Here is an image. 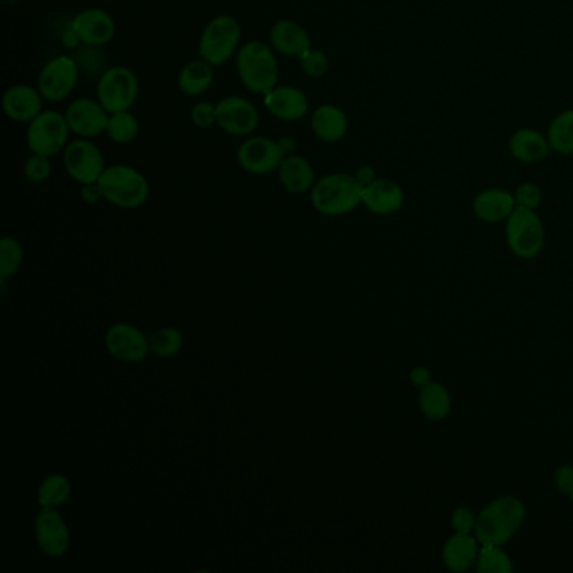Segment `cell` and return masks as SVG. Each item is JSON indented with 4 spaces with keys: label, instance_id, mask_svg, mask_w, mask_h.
Returning <instances> with one entry per match:
<instances>
[{
    "label": "cell",
    "instance_id": "18",
    "mask_svg": "<svg viewBox=\"0 0 573 573\" xmlns=\"http://www.w3.org/2000/svg\"><path fill=\"white\" fill-rule=\"evenodd\" d=\"M404 189L392 179H377L362 189V206L375 216H392L404 206Z\"/></svg>",
    "mask_w": 573,
    "mask_h": 573
},
{
    "label": "cell",
    "instance_id": "24",
    "mask_svg": "<svg viewBox=\"0 0 573 573\" xmlns=\"http://www.w3.org/2000/svg\"><path fill=\"white\" fill-rule=\"evenodd\" d=\"M310 127L313 135L321 142H342L348 133V116L340 106L321 105L313 111Z\"/></svg>",
    "mask_w": 573,
    "mask_h": 573
},
{
    "label": "cell",
    "instance_id": "41",
    "mask_svg": "<svg viewBox=\"0 0 573 573\" xmlns=\"http://www.w3.org/2000/svg\"><path fill=\"white\" fill-rule=\"evenodd\" d=\"M81 199L85 200L86 204H98L100 200H103V194H101L98 182L96 184L81 185Z\"/></svg>",
    "mask_w": 573,
    "mask_h": 573
},
{
    "label": "cell",
    "instance_id": "36",
    "mask_svg": "<svg viewBox=\"0 0 573 573\" xmlns=\"http://www.w3.org/2000/svg\"><path fill=\"white\" fill-rule=\"evenodd\" d=\"M513 195H515L516 207H525V209L537 211L538 207L542 206V187L535 182H523L516 187Z\"/></svg>",
    "mask_w": 573,
    "mask_h": 573
},
{
    "label": "cell",
    "instance_id": "29",
    "mask_svg": "<svg viewBox=\"0 0 573 573\" xmlns=\"http://www.w3.org/2000/svg\"><path fill=\"white\" fill-rule=\"evenodd\" d=\"M71 481L64 474H49L37 489V503L41 508H59L71 496Z\"/></svg>",
    "mask_w": 573,
    "mask_h": 573
},
{
    "label": "cell",
    "instance_id": "34",
    "mask_svg": "<svg viewBox=\"0 0 573 573\" xmlns=\"http://www.w3.org/2000/svg\"><path fill=\"white\" fill-rule=\"evenodd\" d=\"M298 59H300L303 73H305L308 78H323V76L328 73V69H330V61H328L326 54L320 51V49H306L305 53L301 54Z\"/></svg>",
    "mask_w": 573,
    "mask_h": 573
},
{
    "label": "cell",
    "instance_id": "30",
    "mask_svg": "<svg viewBox=\"0 0 573 573\" xmlns=\"http://www.w3.org/2000/svg\"><path fill=\"white\" fill-rule=\"evenodd\" d=\"M476 570L479 573H513L515 565L511 560L510 553L506 552L501 545H489L481 543Z\"/></svg>",
    "mask_w": 573,
    "mask_h": 573
},
{
    "label": "cell",
    "instance_id": "23",
    "mask_svg": "<svg viewBox=\"0 0 573 573\" xmlns=\"http://www.w3.org/2000/svg\"><path fill=\"white\" fill-rule=\"evenodd\" d=\"M269 44L276 53L286 58H300L311 48V37L305 27L290 19L278 21L269 31Z\"/></svg>",
    "mask_w": 573,
    "mask_h": 573
},
{
    "label": "cell",
    "instance_id": "20",
    "mask_svg": "<svg viewBox=\"0 0 573 573\" xmlns=\"http://www.w3.org/2000/svg\"><path fill=\"white\" fill-rule=\"evenodd\" d=\"M516 209L515 195L510 190L491 187L476 194L473 199V214L486 224H500Z\"/></svg>",
    "mask_w": 573,
    "mask_h": 573
},
{
    "label": "cell",
    "instance_id": "19",
    "mask_svg": "<svg viewBox=\"0 0 573 573\" xmlns=\"http://www.w3.org/2000/svg\"><path fill=\"white\" fill-rule=\"evenodd\" d=\"M44 98L41 91L29 85H14L2 96V108L7 118L16 123H31L43 113Z\"/></svg>",
    "mask_w": 573,
    "mask_h": 573
},
{
    "label": "cell",
    "instance_id": "33",
    "mask_svg": "<svg viewBox=\"0 0 573 573\" xmlns=\"http://www.w3.org/2000/svg\"><path fill=\"white\" fill-rule=\"evenodd\" d=\"M24 261V249L21 242L14 237H4L0 241V279L6 283L7 279L21 269Z\"/></svg>",
    "mask_w": 573,
    "mask_h": 573
},
{
    "label": "cell",
    "instance_id": "13",
    "mask_svg": "<svg viewBox=\"0 0 573 573\" xmlns=\"http://www.w3.org/2000/svg\"><path fill=\"white\" fill-rule=\"evenodd\" d=\"M105 347L118 362L138 363L150 353V338L130 323H116L105 335Z\"/></svg>",
    "mask_w": 573,
    "mask_h": 573
},
{
    "label": "cell",
    "instance_id": "15",
    "mask_svg": "<svg viewBox=\"0 0 573 573\" xmlns=\"http://www.w3.org/2000/svg\"><path fill=\"white\" fill-rule=\"evenodd\" d=\"M69 130L81 138L98 137L106 132L110 113L100 101L93 98H78L66 110Z\"/></svg>",
    "mask_w": 573,
    "mask_h": 573
},
{
    "label": "cell",
    "instance_id": "35",
    "mask_svg": "<svg viewBox=\"0 0 573 573\" xmlns=\"http://www.w3.org/2000/svg\"><path fill=\"white\" fill-rule=\"evenodd\" d=\"M53 174L51 158L32 153L24 163V177L32 184H44Z\"/></svg>",
    "mask_w": 573,
    "mask_h": 573
},
{
    "label": "cell",
    "instance_id": "25",
    "mask_svg": "<svg viewBox=\"0 0 573 573\" xmlns=\"http://www.w3.org/2000/svg\"><path fill=\"white\" fill-rule=\"evenodd\" d=\"M276 172L281 185L291 194H306L315 185V169L310 160L301 155H284Z\"/></svg>",
    "mask_w": 573,
    "mask_h": 573
},
{
    "label": "cell",
    "instance_id": "40",
    "mask_svg": "<svg viewBox=\"0 0 573 573\" xmlns=\"http://www.w3.org/2000/svg\"><path fill=\"white\" fill-rule=\"evenodd\" d=\"M409 379H411L412 385H416L417 389H422L424 385L429 384L431 382V370L427 367H414L411 370V374H409Z\"/></svg>",
    "mask_w": 573,
    "mask_h": 573
},
{
    "label": "cell",
    "instance_id": "11",
    "mask_svg": "<svg viewBox=\"0 0 573 573\" xmlns=\"http://www.w3.org/2000/svg\"><path fill=\"white\" fill-rule=\"evenodd\" d=\"M37 547L46 557L59 558L71 547V531L58 508H41L34 518Z\"/></svg>",
    "mask_w": 573,
    "mask_h": 573
},
{
    "label": "cell",
    "instance_id": "28",
    "mask_svg": "<svg viewBox=\"0 0 573 573\" xmlns=\"http://www.w3.org/2000/svg\"><path fill=\"white\" fill-rule=\"evenodd\" d=\"M548 143L552 152L568 157L573 155V108L558 113L547 128Z\"/></svg>",
    "mask_w": 573,
    "mask_h": 573
},
{
    "label": "cell",
    "instance_id": "1",
    "mask_svg": "<svg viewBox=\"0 0 573 573\" xmlns=\"http://www.w3.org/2000/svg\"><path fill=\"white\" fill-rule=\"evenodd\" d=\"M526 520V506L513 495L498 496L478 513L474 535L479 542L501 545L511 542Z\"/></svg>",
    "mask_w": 573,
    "mask_h": 573
},
{
    "label": "cell",
    "instance_id": "17",
    "mask_svg": "<svg viewBox=\"0 0 573 573\" xmlns=\"http://www.w3.org/2000/svg\"><path fill=\"white\" fill-rule=\"evenodd\" d=\"M264 106L278 120L300 121L310 111V100L296 86H276L264 95Z\"/></svg>",
    "mask_w": 573,
    "mask_h": 573
},
{
    "label": "cell",
    "instance_id": "14",
    "mask_svg": "<svg viewBox=\"0 0 573 573\" xmlns=\"http://www.w3.org/2000/svg\"><path fill=\"white\" fill-rule=\"evenodd\" d=\"M217 125L232 137H249L259 125L256 106L242 96H226L217 103Z\"/></svg>",
    "mask_w": 573,
    "mask_h": 573
},
{
    "label": "cell",
    "instance_id": "43",
    "mask_svg": "<svg viewBox=\"0 0 573 573\" xmlns=\"http://www.w3.org/2000/svg\"><path fill=\"white\" fill-rule=\"evenodd\" d=\"M279 145L283 148L284 153H291L293 152V148L296 147V142L295 140H291V138H283V140L279 142Z\"/></svg>",
    "mask_w": 573,
    "mask_h": 573
},
{
    "label": "cell",
    "instance_id": "4",
    "mask_svg": "<svg viewBox=\"0 0 573 573\" xmlns=\"http://www.w3.org/2000/svg\"><path fill=\"white\" fill-rule=\"evenodd\" d=\"M311 204L323 216L340 217L362 206V187L350 174H328L310 190Z\"/></svg>",
    "mask_w": 573,
    "mask_h": 573
},
{
    "label": "cell",
    "instance_id": "32",
    "mask_svg": "<svg viewBox=\"0 0 573 573\" xmlns=\"http://www.w3.org/2000/svg\"><path fill=\"white\" fill-rule=\"evenodd\" d=\"M184 335L174 326H163L150 337V353L158 358H170L179 355L184 348Z\"/></svg>",
    "mask_w": 573,
    "mask_h": 573
},
{
    "label": "cell",
    "instance_id": "16",
    "mask_svg": "<svg viewBox=\"0 0 573 573\" xmlns=\"http://www.w3.org/2000/svg\"><path fill=\"white\" fill-rule=\"evenodd\" d=\"M71 29L79 43L91 48H103L116 34L115 19L105 9H85L74 16Z\"/></svg>",
    "mask_w": 573,
    "mask_h": 573
},
{
    "label": "cell",
    "instance_id": "38",
    "mask_svg": "<svg viewBox=\"0 0 573 573\" xmlns=\"http://www.w3.org/2000/svg\"><path fill=\"white\" fill-rule=\"evenodd\" d=\"M478 513L471 510L469 506H459L451 513V526L454 533H474L476 530Z\"/></svg>",
    "mask_w": 573,
    "mask_h": 573
},
{
    "label": "cell",
    "instance_id": "8",
    "mask_svg": "<svg viewBox=\"0 0 573 573\" xmlns=\"http://www.w3.org/2000/svg\"><path fill=\"white\" fill-rule=\"evenodd\" d=\"M140 93L138 76L127 66H113L101 74L96 96L108 113L132 110Z\"/></svg>",
    "mask_w": 573,
    "mask_h": 573
},
{
    "label": "cell",
    "instance_id": "21",
    "mask_svg": "<svg viewBox=\"0 0 573 573\" xmlns=\"http://www.w3.org/2000/svg\"><path fill=\"white\" fill-rule=\"evenodd\" d=\"M508 150L516 162L523 165H537L552 153L547 133L535 128H520L508 140Z\"/></svg>",
    "mask_w": 573,
    "mask_h": 573
},
{
    "label": "cell",
    "instance_id": "22",
    "mask_svg": "<svg viewBox=\"0 0 573 573\" xmlns=\"http://www.w3.org/2000/svg\"><path fill=\"white\" fill-rule=\"evenodd\" d=\"M481 542L474 533H454L442 547V563L451 572H468L476 567Z\"/></svg>",
    "mask_w": 573,
    "mask_h": 573
},
{
    "label": "cell",
    "instance_id": "5",
    "mask_svg": "<svg viewBox=\"0 0 573 573\" xmlns=\"http://www.w3.org/2000/svg\"><path fill=\"white\" fill-rule=\"evenodd\" d=\"M506 242L520 259H535L545 248V224L537 211L516 207L505 222Z\"/></svg>",
    "mask_w": 573,
    "mask_h": 573
},
{
    "label": "cell",
    "instance_id": "42",
    "mask_svg": "<svg viewBox=\"0 0 573 573\" xmlns=\"http://www.w3.org/2000/svg\"><path fill=\"white\" fill-rule=\"evenodd\" d=\"M353 177H355V180H357L358 185H360L362 189L363 187H367V185L372 184L374 180L379 179L374 167H370V165H363V167H360V169L353 174Z\"/></svg>",
    "mask_w": 573,
    "mask_h": 573
},
{
    "label": "cell",
    "instance_id": "6",
    "mask_svg": "<svg viewBox=\"0 0 573 573\" xmlns=\"http://www.w3.org/2000/svg\"><path fill=\"white\" fill-rule=\"evenodd\" d=\"M242 29L236 17L216 16L202 31L199 56L212 66H222L236 56L241 44Z\"/></svg>",
    "mask_w": 573,
    "mask_h": 573
},
{
    "label": "cell",
    "instance_id": "9",
    "mask_svg": "<svg viewBox=\"0 0 573 573\" xmlns=\"http://www.w3.org/2000/svg\"><path fill=\"white\" fill-rule=\"evenodd\" d=\"M64 169L78 184H96L105 172L103 153L91 138H76L68 143L63 152Z\"/></svg>",
    "mask_w": 573,
    "mask_h": 573
},
{
    "label": "cell",
    "instance_id": "10",
    "mask_svg": "<svg viewBox=\"0 0 573 573\" xmlns=\"http://www.w3.org/2000/svg\"><path fill=\"white\" fill-rule=\"evenodd\" d=\"M79 66L71 56H58L44 64L37 76V90L44 100L59 103L66 100L78 85Z\"/></svg>",
    "mask_w": 573,
    "mask_h": 573
},
{
    "label": "cell",
    "instance_id": "37",
    "mask_svg": "<svg viewBox=\"0 0 573 573\" xmlns=\"http://www.w3.org/2000/svg\"><path fill=\"white\" fill-rule=\"evenodd\" d=\"M190 120L200 130L214 127L217 125V105L211 101H199L190 111Z\"/></svg>",
    "mask_w": 573,
    "mask_h": 573
},
{
    "label": "cell",
    "instance_id": "44",
    "mask_svg": "<svg viewBox=\"0 0 573 573\" xmlns=\"http://www.w3.org/2000/svg\"><path fill=\"white\" fill-rule=\"evenodd\" d=\"M9 4H17V2H21V0H7Z\"/></svg>",
    "mask_w": 573,
    "mask_h": 573
},
{
    "label": "cell",
    "instance_id": "3",
    "mask_svg": "<svg viewBox=\"0 0 573 573\" xmlns=\"http://www.w3.org/2000/svg\"><path fill=\"white\" fill-rule=\"evenodd\" d=\"M103 200L120 209H138L147 204L150 184L147 177L130 165L116 163L106 167L98 180Z\"/></svg>",
    "mask_w": 573,
    "mask_h": 573
},
{
    "label": "cell",
    "instance_id": "39",
    "mask_svg": "<svg viewBox=\"0 0 573 573\" xmlns=\"http://www.w3.org/2000/svg\"><path fill=\"white\" fill-rule=\"evenodd\" d=\"M553 483L563 496L573 500V464L558 466L553 474Z\"/></svg>",
    "mask_w": 573,
    "mask_h": 573
},
{
    "label": "cell",
    "instance_id": "27",
    "mask_svg": "<svg viewBox=\"0 0 573 573\" xmlns=\"http://www.w3.org/2000/svg\"><path fill=\"white\" fill-rule=\"evenodd\" d=\"M419 409L422 416L431 421H442L451 414L453 409V397L446 385L436 380L419 389Z\"/></svg>",
    "mask_w": 573,
    "mask_h": 573
},
{
    "label": "cell",
    "instance_id": "12",
    "mask_svg": "<svg viewBox=\"0 0 573 573\" xmlns=\"http://www.w3.org/2000/svg\"><path fill=\"white\" fill-rule=\"evenodd\" d=\"M284 155L286 153L276 140L248 137L237 148V163L248 174L266 175L278 170Z\"/></svg>",
    "mask_w": 573,
    "mask_h": 573
},
{
    "label": "cell",
    "instance_id": "31",
    "mask_svg": "<svg viewBox=\"0 0 573 573\" xmlns=\"http://www.w3.org/2000/svg\"><path fill=\"white\" fill-rule=\"evenodd\" d=\"M138 132H140V123H138V118L133 115L132 111L125 110L111 113L108 127H106V133H108L111 142L118 143V145H127V143L135 142Z\"/></svg>",
    "mask_w": 573,
    "mask_h": 573
},
{
    "label": "cell",
    "instance_id": "7",
    "mask_svg": "<svg viewBox=\"0 0 573 573\" xmlns=\"http://www.w3.org/2000/svg\"><path fill=\"white\" fill-rule=\"evenodd\" d=\"M69 130L66 115L54 110H44L27 127V147L36 155L56 157L68 147Z\"/></svg>",
    "mask_w": 573,
    "mask_h": 573
},
{
    "label": "cell",
    "instance_id": "2",
    "mask_svg": "<svg viewBox=\"0 0 573 573\" xmlns=\"http://www.w3.org/2000/svg\"><path fill=\"white\" fill-rule=\"evenodd\" d=\"M236 68L242 85L254 95H266L279 83L278 59L271 44L248 41L236 54Z\"/></svg>",
    "mask_w": 573,
    "mask_h": 573
},
{
    "label": "cell",
    "instance_id": "26",
    "mask_svg": "<svg viewBox=\"0 0 573 573\" xmlns=\"http://www.w3.org/2000/svg\"><path fill=\"white\" fill-rule=\"evenodd\" d=\"M214 68L216 66H212L202 58L185 64L184 68L180 69L179 79H177L179 90L187 96L204 95L216 78Z\"/></svg>",
    "mask_w": 573,
    "mask_h": 573
}]
</instances>
